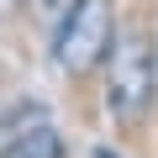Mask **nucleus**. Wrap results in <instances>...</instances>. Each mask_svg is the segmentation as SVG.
<instances>
[{
	"label": "nucleus",
	"mask_w": 158,
	"mask_h": 158,
	"mask_svg": "<svg viewBox=\"0 0 158 158\" xmlns=\"http://www.w3.org/2000/svg\"><path fill=\"white\" fill-rule=\"evenodd\" d=\"M0 158H69V142H63V132L48 121V127H37V132H27V137L6 142Z\"/></svg>",
	"instance_id": "obj_3"
},
{
	"label": "nucleus",
	"mask_w": 158,
	"mask_h": 158,
	"mask_svg": "<svg viewBox=\"0 0 158 158\" xmlns=\"http://www.w3.org/2000/svg\"><path fill=\"white\" fill-rule=\"evenodd\" d=\"M0 6H16V0H0Z\"/></svg>",
	"instance_id": "obj_7"
},
{
	"label": "nucleus",
	"mask_w": 158,
	"mask_h": 158,
	"mask_svg": "<svg viewBox=\"0 0 158 158\" xmlns=\"http://www.w3.org/2000/svg\"><path fill=\"white\" fill-rule=\"evenodd\" d=\"M148 48H153V79H158V32L148 37Z\"/></svg>",
	"instance_id": "obj_6"
},
{
	"label": "nucleus",
	"mask_w": 158,
	"mask_h": 158,
	"mask_svg": "<svg viewBox=\"0 0 158 158\" xmlns=\"http://www.w3.org/2000/svg\"><path fill=\"white\" fill-rule=\"evenodd\" d=\"M37 127H48V106H42V100H16V106H6V111H0V148L16 142V137H27V132H37Z\"/></svg>",
	"instance_id": "obj_4"
},
{
	"label": "nucleus",
	"mask_w": 158,
	"mask_h": 158,
	"mask_svg": "<svg viewBox=\"0 0 158 158\" xmlns=\"http://www.w3.org/2000/svg\"><path fill=\"white\" fill-rule=\"evenodd\" d=\"M48 42H53V63L63 74H95L111 58V42H116V11H111V0H79V6L58 21V32Z\"/></svg>",
	"instance_id": "obj_2"
},
{
	"label": "nucleus",
	"mask_w": 158,
	"mask_h": 158,
	"mask_svg": "<svg viewBox=\"0 0 158 158\" xmlns=\"http://www.w3.org/2000/svg\"><path fill=\"white\" fill-rule=\"evenodd\" d=\"M21 6H27V11H32V21H37V27L53 37V32H58V21H63L74 6H79V0H21Z\"/></svg>",
	"instance_id": "obj_5"
},
{
	"label": "nucleus",
	"mask_w": 158,
	"mask_h": 158,
	"mask_svg": "<svg viewBox=\"0 0 158 158\" xmlns=\"http://www.w3.org/2000/svg\"><path fill=\"white\" fill-rule=\"evenodd\" d=\"M106 69V111L116 121H142L153 95H158V79H153V48L142 32H116Z\"/></svg>",
	"instance_id": "obj_1"
}]
</instances>
